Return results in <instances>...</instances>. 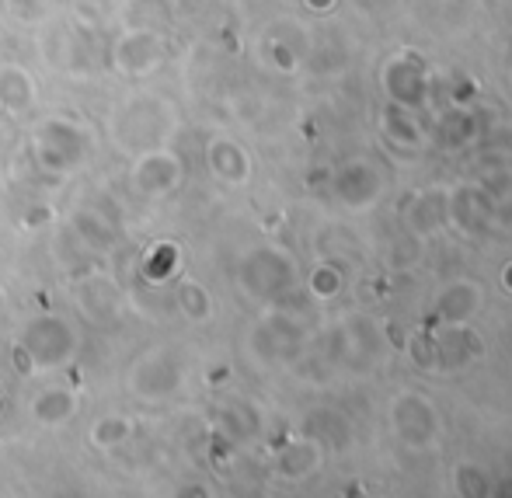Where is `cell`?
Here are the masks:
<instances>
[{"instance_id": "1", "label": "cell", "mask_w": 512, "mask_h": 498, "mask_svg": "<svg viewBox=\"0 0 512 498\" xmlns=\"http://www.w3.org/2000/svg\"><path fill=\"white\" fill-rule=\"evenodd\" d=\"M391 422L394 432L401 436V443L415 446V450L429 446L439 436V415L422 394H401L391 408Z\"/></svg>"}, {"instance_id": "2", "label": "cell", "mask_w": 512, "mask_h": 498, "mask_svg": "<svg viewBox=\"0 0 512 498\" xmlns=\"http://www.w3.org/2000/svg\"><path fill=\"white\" fill-rule=\"evenodd\" d=\"M338 192H342V199L349 202L352 209H366V206L377 202L380 192H384V182H380V171L373 168V164L356 161L342 171V178H338Z\"/></svg>"}, {"instance_id": "3", "label": "cell", "mask_w": 512, "mask_h": 498, "mask_svg": "<svg viewBox=\"0 0 512 498\" xmlns=\"http://www.w3.org/2000/svg\"><path fill=\"white\" fill-rule=\"evenodd\" d=\"M384 84H387V95L398 101V105L415 108L425 101V74H422V67H415V63H408V60L391 63L384 74Z\"/></svg>"}, {"instance_id": "4", "label": "cell", "mask_w": 512, "mask_h": 498, "mask_svg": "<svg viewBox=\"0 0 512 498\" xmlns=\"http://www.w3.org/2000/svg\"><path fill=\"white\" fill-rule=\"evenodd\" d=\"M478 303H481L478 286H474V283H453V286H446V290L439 293L436 310H439V317H443V321L464 324L467 317L478 310Z\"/></svg>"}, {"instance_id": "5", "label": "cell", "mask_w": 512, "mask_h": 498, "mask_svg": "<svg viewBox=\"0 0 512 498\" xmlns=\"http://www.w3.org/2000/svg\"><path fill=\"white\" fill-rule=\"evenodd\" d=\"M450 216L464 234H481L492 220V202L481 199L478 192H457L450 199Z\"/></svg>"}, {"instance_id": "6", "label": "cell", "mask_w": 512, "mask_h": 498, "mask_svg": "<svg viewBox=\"0 0 512 498\" xmlns=\"http://www.w3.org/2000/svg\"><path fill=\"white\" fill-rule=\"evenodd\" d=\"M446 216H450V199L443 196V192H429V196H422L411 206V213H408V223L418 230V234H432L436 227H443L446 223Z\"/></svg>"}, {"instance_id": "7", "label": "cell", "mask_w": 512, "mask_h": 498, "mask_svg": "<svg viewBox=\"0 0 512 498\" xmlns=\"http://www.w3.org/2000/svg\"><path fill=\"white\" fill-rule=\"evenodd\" d=\"M457 481H460V492H467V495H485V492H492V488H485V485H492V481H488L485 474H478V467H460Z\"/></svg>"}, {"instance_id": "8", "label": "cell", "mask_w": 512, "mask_h": 498, "mask_svg": "<svg viewBox=\"0 0 512 498\" xmlns=\"http://www.w3.org/2000/svg\"><path fill=\"white\" fill-rule=\"evenodd\" d=\"M314 286H317V293H321V297H335V293H338V276H335V272H321Z\"/></svg>"}, {"instance_id": "9", "label": "cell", "mask_w": 512, "mask_h": 498, "mask_svg": "<svg viewBox=\"0 0 512 498\" xmlns=\"http://www.w3.org/2000/svg\"><path fill=\"white\" fill-rule=\"evenodd\" d=\"M502 279H506V286H509V290H512V265H509V269H506V276H502Z\"/></svg>"}]
</instances>
